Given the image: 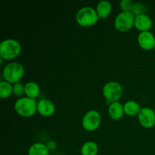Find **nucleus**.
<instances>
[{
    "label": "nucleus",
    "mask_w": 155,
    "mask_h": 155,
    "mask_svg": "<svg viewBox=\"0 0 155 155\" xmlns=\"http://www.w3.org/2000/svg\"><path fill=\"white\" fill-rule=\"evenodd\" d=\"M37 104L36 99L28 97H21L15 101V109L20 116L30 117L37 110Z\"/></svg>",
    "instance_id": "f257e3e1"
},
{
    "label": "nucleus",
    "mask_w": 155,
    "mask_h": 155,
    "mask_svg": "<svg viewBox=\"0 0 155 155\" xmlns=\"http://www.w3.org/2000/svg\"><path fill=\"white\" fill-rule=\"evenodd\" d=\"M99 17L96 10L92 7L82 8L76 15V21L77 24L83 27H89L95 25L98 22Z\"/></svg>",
    "instance_id": "f03ea898"
},
{
    "label": "nucleus",
    "mask_w": 155,
    "mask_h": 155,
    "mask_svg": "<svg viewBox=\"0 0 155 155\" xmlns=\"http://www.w3.org/2000/svg\"><path fill=\"white\" fill-rule=\"evenodd\" d=\"M21 51V45L15 39H5L0 44V57L5 60H11L18 57Z\"/></svg>",
    "instance_id": "7ed1b4c3"
},
{
    "label": "nucleus",
    "mask_w": 155,
    "mask_h": 155,
    "mask_svg": "<svg viewBox=\"0 0 155 155\" xmlns=\"http://www.w3.org/2000/svg\"><path fill=\"white\" fill-rule=\"evenodd\" d=\"M5 81L10 83H19L24 75V68L22 64L17 62L8 64L4 68L2 71Z\"/></svg>",
    "instance_id": "20e7f679"
},
{
    "label": "nucleus",
    "mask_w": 155,
    "mask_h": 155,
    "mask_svg": "<svg viewBox=\"0 0 155 155\" xmlns=\"http://www.w3.org/2000/svg\"><path fill=\"white\" fill-rule=\"evenodd\" d=\"M103 95L110 102L117 101L123 95V87L117 82H108L103 87Z\"/></svg>",
    "instance_id": "39448f33"
},
{
    "label": "nucleus",
    "mask_w": 155,
    "mask_h": 155,
    "mask_svg": "<svg viewBox=\"0 0 155 155\" xmlns=\"http://www.w3.org/2000/svg\"><path fill=\"white\" fill-rule=\"evenodd\" d=\"M135 18L131 12H123L116 17L114 21V27L118 31L127 32L134 25Z\"/></svg>",
    "instance_id": "423d86ee"
},
{
    "label": "nucleus",
    "mask_w": 155,
    "mask_h": 155,
    "mask_svg": "<svg viewBox=\"0 0 155 155\" xmlns=\"http://www.w3.org/2000/svg\"><path fill=\"white\" fill-rule=\"evenodd\" d=\"M101 122V117L99 112L92 110L84 115L82 120V125L86 130L92 132L96 130L99 127Z\"/></svg>",
    "instance_id": "0eeeda50"
},
{
    "label": "nucleus",
    "mask_w": 155,
    "mask_h": 155,
    "mask_svg": "<svg viewBox=\"0 0 155 155\" xmlns=\"http://www.w3.org/2000/svg\"><path fill=\"white\" fill-rule=\"evenodd\" d=\"M139 124L142 127L150 129L155 125V112L150 107H143L138 114Z\"/></svg>",
    "instance_id": "6e6552de"
},
{
    "label": "nucleus",
    "mask_w": 155,
    "mask_h": 155,
    "mask_svg": "<svg viewBox=\"0 0 155 155\" xmlns=\"http://www.w3.org/2000/svg\"><path fill=\"white\" fill-rule=\"evenodd\" d=\"M138 42L141 48L145 50H151L154 48L155 36L149 31L141 32L138 36Z\"/></svg>",
    "instance_id": "1a4fd4ad"
},
{
    "label": "nucleus",
    "mask_w": 155,
    "mask_h": 155,
    "mask_svg": "<svg viewBox=\"0 0 155 155\" xmlns=\"http://www.w3.org/2000/svg\"><path fill=\"white\" fill-rule=\"evenodd\" d=\"M37 111L43 117H50L55 111L54 103L48 99H42L37 104Z\"/></svg>",
    "instance_id": "9d476101"
},
{
    "label": "nucleus",
    "mask_w": 155,
    "mask_h": 155,
    "mask_svg": "<svg viewBox=\"0 0 155 155\" xmlns=\"http://www.w3.org/2000/svg\"><path fill=\"white\" fill-rule=\"evenodd\" d=\"M134 26L141 32H146L152 27V21L147 15H139L135 18Z\"/></svg>",
    "instance_id": "9b49d317"
},
{
    "label": "nucleus",
    "mask_w": 155,
    "mask_h": 155,
    "mask_svg": "<svg viewBox=\"0 0 155 155\" xmlns=\"http://www.w3.org/2000/svg\"><path fill=\"white\" fill-rule=\"evenodd\" d=\"M108 114L109 116L110 117V118H111L112 120H118L121 119V118L123 117V116H124V106L122 105L121 103L118 102V101L112 102L111 104L109 105Z\"/></svg>",
    "instance_id": "f8f14e48"
},
{
    "label": "nucleus",
    "mask_w": 155,
    "mask_h": 155,
    "mask_svg": "<svg viewBox=\"0 0 155 155\" xmlns=\"http://www.w3.org/2000/svg\"><path fill=\"white\" fill-rule=\"evenodd\" d=\"M112 6L110 2L106 0H103L101 1L96 7V12L98 14V17L101 19H104L107 18L111 12Z\"/></svg>",
    "instance_id": "ddd939ff"
},
{
    "label": "nucleus",
    "mask_w": 155,
    "mask_h": 155,
    "mask_svg": "<svg viewBox=\"0 0 155 155\" xmlns=\"http://www.w3.org/2000/svg\"><path fill=\"white\" fill-rule=\"evenodd\" d=\"M40 92L39 85L34 82H29L25 84V95L33 99L38 98Z\"/></svg>",
    "instance_id": "4468645a"
},
{
    "label": "nucleus",
    "mask_w": 155,
    "mask_h": 155,
    "mask_svg": "<svg viewBox=\"0 0 155 155\" xmlns=\"http://www.w3.org/2000/svg\"><path fill=\"white\" fill-rule=\"evenodd\" d=\"M28 155H49V149L47 145L42 143H35L29 148Z\"/></svg>",
    "instance_id": "2eb2a0df"
},
{
    "label": "nucleus",
    "mask_w": 155,
    "mask_h": 155,
    "mask_svg": "<svg viewBox=\"0 0 155 155\" xmlns=\"http://www.w3.org/2000/svg\"><path fill=\"white\" fill-rule=\"evenodd\" d=\"M124 113L130 117L138 115L141 110L140 105L135 101H127L124 105Z\"/></svg>",
    "instance_id": "dca6fc26"
},
{
    "label": "nucleus",
    "mask_w": 155,
    "mask_h": 155,
    "mask_svg": "<svg viewBox=\"0 0 155 155\" xmlns=\"http://www.w3.org/2000/svg\"><path fill=\"white\" fill-rule=\"evenodd\" d=\"M98 152V145L94 142H86L83 144L81 148L82 155H97Z\"/></svg>",
    "instance_id": "f3484780"
},
{
    "label": "nucleus",
    "mask_w": 155,
    "mask_h": 155,
    "mask_svg": "<svg viewBox=\"0 0 155 155\" xmlns=\"http://www.w3.org/2000/svg\"><path fill=\"white\" fill-rule=\"evenodd\" d=\"M13 92V86L12 83L7 81L0 82V96L2 98H7Z\"/></svg>",
    "instance_id": "a211bd4d"
},
{
    "label": "nucleus",
    "mask_w": 155,
    "mask_h": 155,
    "mask_svg": "<svg viewBox=\"0 0 155 155\" xmlns=\"http://www.w3.org/2000/svg\"><path fill=\"white\" fill-rule=\"evenodd\" d=\"M147 8L145 7V5L142 4V3H135L133 5V7L132 8L131 12L135 17L139 16V15H146Z\"/></svg>",
    "instance_id": "6ab92c4d"
},
{
    "label": "nucleus",
    "mask_w": 155,
    "mask_h": 155,
    "mask_svg": "<svg viewBox=\"0 0 155 155\" xmlns=\"http://www.w3.org/2000/svg\"><path fill=\"white\" fill-rule=\"evenodd\" d=\"M13 92L16 96L21 97L25 94V86L21 83H17L13 85Z\"/></svg>",
    "instance_id": "aec40b11"
},
{
    "label": "nucleus",
    "mask_w": 155,
    "mask_h": 155,
    "mask_svg": "<svg viewBox=\"0 0 155 155\" xmlns=\"http://www.w3.org/2000/svg\"><path fill=\"white\" fill-rule=\"evenodd\" d=\"M133 3L131 0H123L120 2V7L123 12H131L133 7Z\"/></svg>",
    "instance_id": "412c9836"
},
{
    "label": "nucleus",
    "mask_w": 155,
    "mask_h": 155,
    "mask_svg": "<svg viewBox=\"0 0 155 155\" xmlns=\"http://www.w3.org/2000/svg\"><path fill=\"white\" fill-rule=\"evenodd\" d=\"M154 49H155V45H154Z\"/></svg>",
    "instance_id": "4be33fe9"
}]
</instances>
